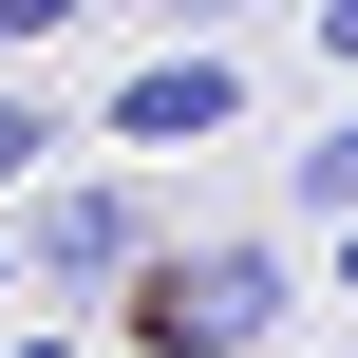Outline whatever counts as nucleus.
Wrapping results in <instances>:
<instances>
[{
  "instance_id": "nucleus-1",
  "label": "nucleus",
  "mask_w": 358,
  "mask_h": 358,
  "mask_svg": "<svg viewBox=\"0 0 358 358\" xmlns=\"http://www.w3.org/2000/svg\"><path fill=\"white\" fill-rule=\"evenodd\" d=\"M151 264H170V208H151L132 170H76V189H19V283H38V321L113 302V283H151Z\"/></svg>"
},
{
  "instance_id": "nucleus-2",
  "label": "nucleus",
  "mask_w": 358,
  "mask_h": 358,
  "mask_svg": "<svg viewBox=\"0 0 358 358\" xmlns=\"http://www.w3.org/2000/svg\"><path fill=\"white\" fill-rule=\"evenodd\" d=\"M283 302H302L283 245L227 227V245H170V264L132 283V340H151V358H264V340H283Z\"/></svg>"
},
{
  "instance_id": "nucleus-3",
  "label": "nucleus",
  "mask_w": 358,
  "mask_h": 358,
  "mask_svg": "<svg viewBox=\"0 0 358 358\" xmlns=\"http://www.w3.org/2000/svg\"><path fill=\"white\" fill-rule=\"evenodd\" d=\"M227 113H245V57H227V38H151V57L113 76V132H132V151H208Z\"/></svg>"
},
{
  "instance_id": "nucleus-4",
  "label": "nucleus",
  "mask_w": 358,
  "mask_h": 358,
  "mask_svg": "<svg viewBox=\"0 0 358 358\" xmlns=\"http://www.w3.org/2000/svg\"><path fill=\"white\" fill-rule=\"evenodd\" d=\"M283 208L302 227H358V94L321 113V151H283Z\"/></svg>"
},
{
  "instance_id": "nucleus-5",
  "label": "nucleus",
  "mask_w": 358,
  "mask_h": 358,
  "mask_svg": "<svg viewBox=\"0 0 358 358\" xmlns=\"http://www.w3.org/2000/svg\"><path fill=\"white\" fill-rule=\"evenodd\" d=\"M38 151H57V113H38V94H19V76H0V208H19V189H38Z\"/></svg>"
},
{
  "instance_id": "nucleus-6",
  "label": "nucleus",
  "mask_w": 358,
  "mask_h": 358,
  "mask_svg": "<svg viewBox=\"0 0 358 358\" xmlns=\"http://www.w3.org/2000/svg\"><path fill=\"white\" fill-rule=\"evenodd\" d=\"M94 0H0V57H38V38H76Z\"/></svg>"
},
{
  "instance_id": "nucleus-7",
  "label": "nucleus",
  "mask_w": 358,
  "mask_h": 358,
  "mask_svg": "<svg viewBox=\"0 0 358 358\" xmlns=\"http://www.w3.org/2000/svg\"><path fill=\"white\" fill-rule=\"evenodd\" d=\"M19 321H38V283H19V227H0V340H19Z\"/></svg>"
},
{
  "instance_id": "nucleus-8",
  "label": "nucleus",
  "mask_w": 358,
  "mask_h": 358,
  "mask_svg": "<svg viewBox=\"0 0 358 358\" xmlns=\"http://www.w3.org/2000/svg\"><path fill=\"white\" fill-rule=\"evenodd\" d=\"M302 19H321V57H340V76H358V0H302Z\"/></svg>"
},
{
  "instance_id": "nucleus-9",
  "label": "nucleus",
  "mask_w": 358,
  "mask_h": 358,
  "mask_svg": "<svg viewBox=\"0 0 358 358\" xmlns=\"http://www.w3.org/2000/svg\"><path fill=\"white\" fill-rule=\"evenodd\" d=\"M0 358H76V321H19V340H0Z\"/></svg>"
},
{
  "instance_id": "nucleus-10",
  "label": "nucleus",
  "mask_w": 358,
  "mask_h": 358,
  "mask_svg": "<svg viewBox=\"0 0 358 358\" xmlns=\"http://www.w3.org/2000/svg\"><path fill=\"white\" fill-rule=\"evenodd\" d=\"M340 302H358V227H340Z\"/></svg>"
}]
</instances>
